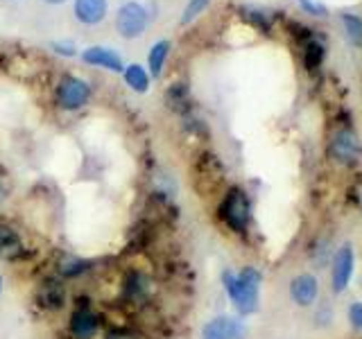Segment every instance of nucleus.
Masks as SVG:
<instances>
[{
  "instance_id": "nucleus-14",
  "label": "nucleus",
  "mask_w": 362,
  "mask_h": 339,
  "mask_svg": "<svg viewBox=\"0 0 362 339\" xmlns=\"http://www.w3.org/2000/svg\"><path fill=\"white\" fill-rule=\"evenodd\" d=\"M168 54H170V41L168 39L156 41L150 48V54H147V66H150V75L152 77H161Z\"/></svg>"
},
{
  "instance_id": "nucleus-3",
  "label": "nucleus",
  "mask_w": 362,
  "mask_h": 339,
  "mask_svg": "<svg viewBox=\"0 0 362 339\" xmlns=\"http://www.w3.org/2000/svg\"><path fill=\"white\" fill-rule=\"evenodd\" d=\"M147 25H150V11L145 5L129 0L116 11V30L122 39L134 41L145 34Z\"/></svg>"
},
{
  "instance_id": "nucleus-22",
  "label": "nucleus",
  "mask_w": 362,
  "mask_h": 339,
  "mask_svg": "<svg viewBox=\"0 0 362 339\" xmlns=\"http://www.w3.org/2000/svg\"><path fill=\"white\" fill-rule=\"evenodd\" d=\"M52 50H54L57 54H64V56H75V54H77L75 45H73L71 41H54V43H52Z\"/></svg>"
},
{
  "instance_id": "nucleus-23",
  "label": "nucleus",
  "mask_w": 362,
  "mask_h": 339,
  "mask_svg": "<svg viewBox=\"0 0 362 339\" xmlns=\"http://www.w3.org/2000/svg\"><path fill=\"white\" fill-rule=\"evenodd\" d=\"M299 5H301L303 11H308V14H313V16H322L324 14V5L315 3V0H299Z\"/></svg>"
},
{
  "instance_id": "nucleus-18",
  "label": "nucleus",
  "mask_w": 362,
  "mask_h": 339,
  "mask_svg": "<svg viewBox=\"0 0 362 339\" xmlns=\"http://www.w3.org/2000/svg\"><path fill=\"white\" fill-rule=\"evenodd\" d=\"M342 25L346 32V39L354 45H362V18L354 16V14H342Z\"/></svg>"
},
{
  "instance_id": "nucleus-12",
  "label": "nucleus",
  "mask_w": 362,
  "mask_h": 339,
  "mask_svg": "<svg viewBox=\"0 0 362 339\" xmlns=\"http://www.w3.org/2000/svg\"><path fill=\"white\" fill-rule=\"evenodd\" d=\"M23 251V240L11 224L0 222V258L11 260Z\"/></svg>"
},
{
  "instance_id": "nucleus-10",
  "label": "nucleus",
  "mask_w": 362,
  "mask_h": 339,
  "mask_svg": "<svg viewBox=\"0 0 362 339\" xmlns=\"http://www.w3.org/2000/svg\"><path fill=\"white\" fill-rule=\"evenodd\" d=\"M73 14L82 25H100L109 14V0H75Z\"/></svg>"
},
{
  "instance_id": "nucleus-1",
  "label": "nucleus",
  "mask_w": 362,
  "mask_h": 339,
  "mask_svg": "<svg viewBox=\"0 0 362 339\" xmlns=\"http://www.w3.org/2000/svg\"><path fill=\"white\" fill-rule=\"evenodd\" d=\"M260 285L263 274L256 267H243L240 271L224 269L222 271V287L229 297L233 310L240 316H252L260 308Z\"/></svg>"
},
{
  "instance_id": "nucleus-27",
  "label": "nucleus",
  "mask_w": 362,
  "mask_h": 339,
  "mask_svg": "<svg viewBox=\"0 0 362 339\" xmlns=\"http://www.w3.org/2000/svg\"><path fill=\"white\" fill-rule=\"evenodd\" d=\"M0 292H3V276H0Z\"/></svg>"
},
{
  "instance_id": "nucleus-11",
  "label": "nucleus",
  "mask_w": 362,
  "mask_h": 339,
  "mask_svg": "<svg viewBox=\"0 0 362 339\" xmlns=\"http://www.w3.org/2000/svg\"><path fill=\"white\" fill-rule=\"evenodd\" d=\"M68 328H71V335L75 339H93L95 333H98V316L88 308H77L71 314Z\"/></svg>"
},
{
  "instance_id": "nucleus-2",
  "label": "nucleus",
  "mask_w": 362,
  "mask_h": 339,
  "mask_svg": "<svg viewBox=\"0 0 362 339\" xmlns=\"http://www.w3.org/2000/svg\"><path fill=\"white\" fill-rule=\"evenodd\" d=\"M220 220L224 222V226L233 233H247L249 224H252V201H249V195L238 186H231L226 190V195L220 201Z\"/></svg>"
},
{
  "instance_id": "nucleus-13",
  "label": "nucleus",
  "mask_w": 362,
  "mask_h": 339,
  "mask_svg": "<svg viewBox=\"0 0 362 339\" xmlns=\"http://www.w3.org/2000/svg\"><path fill=\"white\" fill-rule=\"evenodd\" d=\"M39 301L48 310H59L66 303V287L62 280H45L39 292Z\"/></svg>"
},
{
  "instance_id": "nucleus-5",
  "label": "nucleus",
  "mask_w": 362,
  "mask_h": 339,
  "mask_svg": "<svg viewBox=\"0 0 362 339\" xmlns=\"http://www.w3.org/2000/svg\"><path fill=\"white\" fill-rule=\"evenodd\" d=\"M90 97V86L86 79L66 75L62 77L59 86H57V105L64 111H77L82 109Z\"/></svg>"
},
{
  "instance_id": "nucleus-8",
  "label": "nucleus",
  "mask_w": 362,
  "mask_h": 339,
  "mask_svg": "<svg viewBox=\"0 0 362 339\" xmlns=\"http://www.w3.org/2000/svg\"><path fill=\"white\" fill-rule=\"evenodd\" d=\"M290 299L299 305V308H310L320 299V278L310 271H301L290 280Z\"/></svg>"
},
{
  "instance_id": "nucleus-26",
  "label": "nucleus",
  "mask_w": 362,
  "mask_h": 339,
  "mask_svg": "<svg viewBox=\"0 0 362 339\" xmlns=\"http://www.w3.org/2000/svg\"><path fill=\"white\" fill-rule=\"evenodd\" d=\"M43 3H48V5H64L66 0H43Z\"/></svg>"
},
{
  "instance_id": "nucleus-9",
  "label": "nucleus",
  "mask_w": 362,
  "mask_h": 339,
  "mask_svg": "<svg viewBox=\"0 0 362 339\" xmlns=\"http://www.w3.org/2000/svg\"><path fill=\"white\" fill-rule=\"evenodd\" d=\"M82 61L88 66H98V68H107L111 73H122L124 71V61L122 56L111 50V48H102V45H90L82 52Z\"/></svg>"
},
{
  "instance_id": "nucleus-19",
  "label": "nucleus",
  "mask_w": 362,
  "mask_h": 339,
  "mask_svg": "<svg viewBox=\"0 0 362 339\" xmlns=\"http://www.w3.org/2000/svg\"><path fill=\"white\" fill-rule=\"evenodd\" d=\"M209 5H211V0H188L186 7H184V14H181V25L192 23Z\"/></svg>"
},
{
  "instance_id": "nucleus-21",
  "label": "nucleus",
  "mask_w": 362,
  "mask_h": 339,
  "mask_svg": "<svg viewBox=\"0 0 362 339\" xmlns=\"http://www.w3.org/2000/svg\"><path fill=\"white\" fill-rule=\"evenodd\" d=\"M245 18H249V23H252V25L260 28L263 32H267V30H269L267 20H265V16H263V14H260V11H252V9H247V11H245Z\"/></svg>"
},
{
  "instance_id": "nucleus-15",
  "label": "nucleus",
  "mask_w": 362,
  "mask_h": 339,
  "mask_svg": "<svg viewBox=\"0 0 362 339\" xmlns=\"http://www.w3.org/2000/svg\"><path fill=\"white\" fill-rule=\"evenodd\" d=\"M122 75H124V82H127V86L132 90H136V93H145V90L150 88V75H147V71L141 64L124 66Z\"/></svg>"
},
{
  "instance_id": "nucleus-17",
  "label": "nucleus",
  "mask_w": 362,
  "mask_h": 339,
  "mask_svg": "<svg viewBox=\"0 0 362 339\" xmlns=\"http://www.w3.org/2000/svg\"><path fill=\"white\" fill-rule=\"evenodd\" d=\"M324 56H326L324 43H320V41H308V43H305L303 66L308 68V71H315V68H320V64L324 61Z\"/></svg>"
},
{
  "instance_id": "nucleus-16",
  "label": "nucleus",
  "mask_w": 362,
  "mask_h": 339,
  "mask_svg": "<svg viewBox=\"0 0 362 339\" xmlns=\"http://www.w3.org/2000/svg\"><path fill=\"white\" fill-rule=\"evenodd\" d=\"M90 263L84 258H75V256H66L62 263H59V274L62 278H79V276H84L86 271L90 269L88 267Z\"/></svg>"
},
{
  "instance_id": "nucleus-6",
  "label": "nucleus",
  "mask_w": 362,
  "mask_h": 339,
  "mask_svg": "<svg viewBox=\"0 0 362 339\" xmlns=\"http://www.w3.org/2000/svg\"><path fill=\"white\" fill-rule=\"evenodd\" d=\"M328 154H331V158L339 165L358 163L362 156V145L358 141L356 131H351V129L335 131L331 136V143H328Z\"/></svg>"
},
{
  "instance_id": "nucleus-4",
  "label": "nucleus",
  "mask_w": 362,
  "mask_h": 339,
  "mask_svg": "<svg viewBox=\"0 0 362 339\" xmlns=\"http://www.w3.org/2000/svg\"><path fill=\"white\" fill-rule=\"evenodd\" d=\"M356 274V249L354 244H342L335 249L331 258V290L335 294H342Z\"/></svg>"
},
{
  "instance_id": "nucleus-20",
  "label": "nucleus",
  "mask_w": 362,
  "mask_h": 339,
  "mask_svg": "<svg viewBox=\"0 0 362 339\" xmlns=\"http://www.w3.org/2000/svg\"><path fill=\"white\" fill-rule=\"evenodd\" d=\"M346 316H349V323L354 326L356 331L362 333V301H354V303H351Z\"/></svg>"
},
{
  "instance_id": "nucleus-7",
  "label": "nucleus",
  "mask_w": 362,
  "mask_h": 339,
  "mask_svg": "<svg viewBox=\"0 0 362 339\" xmlns=\"http://www.w3.org/2000/svg\"><path fill=\"white\" fill-rule=\"evenodd\" d=\"M202 339H247V323L243 316L220 314L204 323Z\"/></svg>"
},
{
  "instance_id": "nucleus-25",
  "label": "nucleus",
  "mask_w": 362,
  "mask_h": 339,
  "mask_svg": "<svg viewBox=\"0 0 362 339\" xmlns=\"http://www.w3.org/2000/svg\"><path fill=\"white\" fill-rule=\"evenodd\" d=\"M5 197H7V188H5V184H3V179H0V203L5 201Z\"/></svg>"
},
{
  "instance_id": "nucleus-24",
  "label": "nucleus",
  "mask_w": 362,
  "mask_h": 339,
  "mask_svg": "<svg viewBox=\"0 0 362 339\" xmlns=\"http://www.w3.org/2000/svg\"><path fill=\"white\" fill-rule=\"evenodd\" d=\"M107 339H139V337L132 335V333H124V331H113L107 335Z\"/></svg>"
}]
</instances>
